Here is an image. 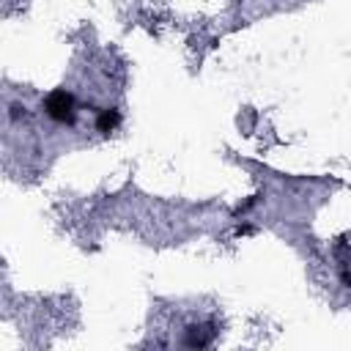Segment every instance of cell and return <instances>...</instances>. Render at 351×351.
Segmentation results:
<instances>
[{"mask_svg":"<svg viewBox=\"0 0 351 351\" xmlns=\"http://www.w3.org/2000/svg\"><path fill=\"white\" fill-rule=\"evenodd\" d=\"M121 110L118 107H101V110H96V118H93V126H96V132H101V134H110V132H115L118 126H121Z\"/></svg>","mask_w":351,"mask_h":351,"instance_id":"cell-2","label":"cell"},{"mask_svg":"<svg viewBox=\"0 0 351 351\" xmlns=\"http://www.w3.org/2000/svg\"><path fill=\"white\" fill-rule=\"evenodd\" d=\"M41 107H44V115H47L49 121L60 123V126H74V123H77V99H74V93L66 90V88L49 90V93L44 96Z\"/></svg>","mask_w":351,"mask_h":351,"instance_id":"cell-1","label":"cell"},{"mask_svg":"<svg viewBox=\"0 0 351 351\" xmlns=\"http://www.w3.org/2000/svg\"><path fill=\"white\" fill-rule=\"evenodd\" d=\"M337 280H340L343 288H351V269L348 266H340L337 269Z\"/></svg>","mask_w":351,"mask_h":351,"instance_id":"cell-4","label":"cell"},{"mask_svg":"<svg viewBox=\"0 0 351 351\" xmlns=\"http://www.w3.org/2000/svg\"><path fill=\"white\" fill-rule=\"evenodd\" d=\"M5 115H8V121L14 123V121H19V118H25V115H27V107H25V104H19V101H11Z\"/></svg>","mask_w":351,"mask_h":351,"instance_id":"cell-3","label":"cell"},{"mask_svg":"<svg viewBox=\"0 0 351 351\" xmlns=\"http://www.w3.org/2000/svg\"><path fill=\"white\" fill-rule=\"evenodd\" d=\"M255 203H258V195H252V197H247L244 203H239V208H236V214H244V211H247V208H252Z\"/></svg>","mask_w":351,"mask_h":351,"instance_id":"cell-5","label":"cell"}]
</instances>
